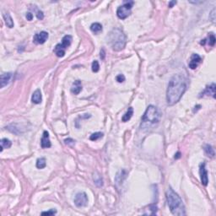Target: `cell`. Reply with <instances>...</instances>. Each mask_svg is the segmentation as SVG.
Wrapping results in <instances>:
<instances>
[{
  "label": "cell",
  "instance_id": "obj_1",
  "mask_svg": "<svg viewBox=\"0 0 216 216\" xmlns=\"http://www.w3.org/2000/svg\"><path fill=\"white\" fill-rule=\"evenodd\" d=\"M187 80L183 74H175L169 81L166 91V101L169 106L175 105L187 91Z\"/></svg>",
  "mask_w": 216,
  "mask_h": 216
},
{
  "label": "cell",
  "instance_id": "obj_2",
  "mask_svg": "<svg viewBox=\"0 0 216 216\" xmlns=\"http://www.w3.org/2000/svg\"><path fill=\"white\" fill-rule=\"evenodd\" d=\"M165 197L172 215L177 216L186 215L185 207L182 198L171 187H169L166 191Z\"/></svg>",
  "mask_w": 216,
  "mask_h": 216
},
{
  "label": "cell",
  "instance_id": "obj_3",
  "mask_svg": "<svg viewBox=\"0 0 216 216\" xmlns=\"http://www.w3.org/2000/svg\"><path fill=\"white\" fill-rule=\"evenodd\" d=\"M106 39H107V43L111 46L112 50L116 52L123 50L127 43V37L125 36L124 32L119 28H115L111 30L108 34Z\"/></svg>",
  "mask_w": 216,
  "mask_h": 216
},
{
  "label": "cell",
  "instance_id": "obj_4",
  "mask_svg": "<svg viewBox=\"0 0 216 216\" xmlns=\"http://www.w3.org/2000/svg\"><path fill=\"white\" fill-rule=\"evenodd\" d=\"M161 111L158 109L156 106L150 105L146 109V111L143 115L142 122L143 123H150V124H155L158 123L161 118Z\"/></svg>",
  "mask_w": 216,
  "mask_h": 216
},
{
  "label": "cell",
  "instance_id": "obj_5",
  "mask_svg": "<svg viewBox=\"0 0 216 216\" xmlns=\"http://www.w3.org/2000/svg\"><path fill=\"white\" fill-rule=\"evenodd\" d=\"M72 36L70 35H66L62 39V43H59L54 48V53L58 58H63L65 55L66 49L71 45Z\"/></svg>",
  "mask_w": 216,
  "mask_h": 216
},
{
  "label": "cell",
  "instance_id": "obj_6",
  "mask_svg": "<svg viewBox=\"0 0 216 216\" xmlns=\"http://www.w3.org/2000/svg\"><path fill=\"white\" fill-rule=\"evenodd\" d=\"M133 4L134 3L133 1H127L125 2L124 4L118 7L117 10V15L118 18L121 20H124L126 18H128L131 14V9Z\"/></svg>",
  "mask_w": 216,
  "mask_h": 216
},
{
  "label": "cell",
  "instance_id": "obj_7",
  "mask_svg": "<svg viewBox=\"0 0 216 216\" xmlns=\"http://www.w3.org/2000/svg\"><path fill=\"white\" fill-rule=\"evenodd\" d=\"M88 203V197L87 194L84 192H78L76 194V196L74 197V204L79 207H85L87 205Z\"/></svg>",
  "mask_w": 216,
  "mask_h": 216
},
{
  "label": "cell",
  "instance_id": "obj_8",
  "mask_svg": "<svg viewBox=\"0 0 216 216\" xmlns=\"http://www.w3.org/2000/svg\"><path fill=\"white\" fill-rule=\"evenodd\" d=\"M199 175L201 178V182L203 186H207L209 183V177H208V170L206 169V164L201 163L199 165Z\"/></svg>",
  "mask_w": 216,
  "mask_h": 216
},
{
  "label": "cell",
  "instance_id": "obj_9",
  "mask_svg": "<svg viewBox=\"0 0 216 216\" xmlns=\"http://www.w3.org/2000/svg\"><path fill=\"white\" fill-rule=\"evenodd\" d=\"M48 33L46 31H41L39 33H36L34 37H33V41L36 44H43L46 42V41L48 38Z\"/></svg>",
  "mask_w": 216,
  "mask_h": 216
},
{
  "label": "cell",
  "instance_id": "obj_10",
  "mask_svg": "<svg viewBox=\"0 0 216 216\" xmlns=\"http://www.w3.org/2000/svg\"><path fill=\"white\" fill-rule=\"evenodd\" d=\"M205 96H211L213 98H215V83H212L210 85H208L205 88V90L200 94L199 97H203Z\"/></svg>",
  "mask_w": 216,
  "mask_h": 216
},
{
  "label": "cell",
  "instance_id": "obj_11",
  "mask_svg": "<svg viewBox=\"0 0 216 216\" xmlns=\"http://www.w3.org/2000/svg\"><path fill=\"white\" fill-rule=\"evenodd\" d=\"M13 78V73H4L1 74L0 76V83H1V88H4V86L9 85Z\"/></svg>",
  "mask_w": 216,
  "mask_h": 216
},
{
  "label": "cell",
  "instance_id": "obj_12",
  "mask_svg": "<svg viewBox=\"0 0 216 216\" xmlns=\"http://www.w3.org/2000/svg\"><path fill=\"white\" fill-rule=\"evenodd\" d=\"M201 57L198 54H192L189 62V68L191 69H195L201 62Z\"/></svg>",
  "mask_w": 216,
  "mask_h": 216
},
{
  "label": "cell",
  "instance_id": "obj_13",
  "mask_svg": "<svg viewBox=\"0 0 216 216\" xmlns=\"http://www.w3.org/2000/svg\"><path fill=\"white\" fill-rule=\"evenodd\" d=\"M128 176V172L127 170H120L117 173L116 177H115V182L117 184V186L118 185H121L124 182V180L126 179V177Z\"/></svg>",
  "mask_w": 216,
  "mask_h": 216
},
{
  "label": "cell",
  "instance_id": "obj_14",
  "mask_svg": "<svg viewBox=\"0 0 216 216\" xmlns=\"http://www.w3.org/2000/svg\"><path fill=\"white\" fill-rule=\"evenodd\" d=\"M41 145L43 149H46V148H50L51 147V141L49 139V133L47 131L43 132V135L41 138Z\"/></svg>",
  "mask_w": 216,
  "mask_h": 216
},
{
  "label": "cell",
  "instance_id": "obj_15",
  "mask_svg": "<svg viewBox=\"0 0 216 216\" xmlns=\"http://www.w3.org/2000/svg\"><path fill=\"white\" fill-rule=\"evenodd\" d=\"M82 91V84L80 80H76L73 83L71 87V92L74 95H79L80 91Z\"/></svg>",
  "mask_w": 216,
  "mask_h": 216
},
{
  "label": "cell",
  "instance_id": "obj_16",
  "mask_svg": "<svg viewBox=\"0 0 216 216\" xmlns=\"http://www.w3.org/2000/svg\"><path fill=\"white\" fill-rule=\"evenodd\" d=\"M42 101V96H41V92L39 89L36 90V91L33 93L32 96H31V101L34 104H40Z\"/></svg>",
  "mask_w": 216,
  "mask_h": 216
},
{
  "label": "cell",
  "instance_id": "obj_17",
  "mask_svg": "<svg viewBox=\"0 0 216 216\" xmlns=\"http://www.w3.org/2000/svg\"><path fill=\"white\" fill-rule=\"evenodd\" d=\"M4 19L5 21V24L9 28H13L14 27V21L12 17L10 16V14L9 13L4 14Z\"/></svg>",
  "mask_w": 216,
  "mask_h": 216
},
{
  "label": "cell",
  "instance_id": "obj_18",
  "mask_svg": "<svg viewBox=\"0 0 216 216\" xmlns=\"http://www.w3.org/2000/svg\"><path fill=\"white\" fill-rule=\"evenodd\" d=\"M133 107H129V108L128 109L127 112L123 116L122 121H123V123L128 122V121L131 119L132 117H133Z\"/></svg>",
  "mask_w": 216,
  "mask_h": 216
},
{
  "label": "cell",
  "instance_id": "obj_19",
  "mask_svg": "<svg viewBox=\"0 0 216 216\" xmlns=\"http://www.w3.org/2000/svg\"><path fill=\"white\" fill-rule=\"evenodd\" d=\"M91 30L93 33L95 34H99L101 31H102V26L98 23V22H96V23H93L91 26Z\"/></svg>",
  "mask_w": 216,
  "mask_h": 216
},
{
  "label": "cell",
  "instance_id": "obj_20",
  "mask_svg": "<svg viewBox=\"0 0 216 216\" xmlns=\"http://www.w3.org/2000/svg\"><path fill=\"white\" fill-rule=\"evenodd\" d=\"M12 145V142L8 138H3L1 140V152L4 150V149H9Z\"/></svg>",
  "mask_w": 216,
  "mask_h": 216
},
{
  "label": "cell",
  "instance_id": "obj_21",
  "mask_svg": "<svg viewBox=\"0 0 216 216\" xmlns=\"http://www.w3.org/2000/svg\"><path fill=\"white\" fill-rule=\"evenodd\" d=\"M36 167L38 169H43V168H45L46 165V159L43 157L38 158L37 160H36Z\"/></svg>",
  "mask_w": 216,
  "mask_h": 216
},
{
  "label": "cell",
  "instance_id": "obj_22",
  "mask_svg": "<svg viewBox=\"0 0 216 216\" xmlns=\"http://www.w3.org/2000/svg\"><path fill=\"white\" fill-rule=\"evenodd\" d=\"M204 151L206 153V155L208 156H210V157H214L215 156V151H214V149L212 148V146L210 145V144H206L204 146Z\"/></svg>",
  "mask_w": 216,
  "mask_h": 216
},
{
  "label": "cell",
  "instance_id": "obj_23",
  "mask_svg": "<svg viewBox=\"0 0 216 216\" xmlns=\"http://www.w3.org/2000/svg\"><path fill=\"white\" fill-rule=\"evenodd\" d=\"M157 206L156 205H155V204H151L150 205V207H149V210H148V212H146V213H144V215H156V212H157Z\"/></svg>",
  "mask_w": 216,
  "mask_h": 216
},
{
  "label": "cell",
  "instance_id": "obj_24",
  "mask_svg": "<svg viewBox=\"0 0 216 216\" xmlns=\"http://www.w3.org/2000/svg\"><path fill=\"white\" fill-rule=\"evenodd\" d=\"M102 137H103V133H101V132H97V133H92L91 135V137H90V139L91 141H96V140H98L99 138H101Z\"/></svg>",
  "mask_w": 216,
  "mask_h": 216
},
{
  "label": "cell",
  "instance_id": "obj_25",
  "mask_svg": "<svg viewBox=\"0 0 216 216\" xmlns=\"http://www.w3.org/2000/svg\"><path fill=\"white\" fill-rule=\"evenodd\" d=\"M94 181H95V183L96 186L98 187H101L103 185V181H102V178L101 177L98 175V176H96V177H94Z\"/></svg>",
  "mask_w": 216,
  "mask_h": 216
},
{
  "label": "cell",
  "instance_id": "obj_26",
  "mask_svg": "<svg viewBox=\"0 0 216 216\" xmlns=\"http://www.w3.org/2000/svg\"><path fill=\"white\" fill-rule=\"evenodd\" d=\"M92 71L94 73H97L100 70V65H99L98 61L95 60L93 63H92Z\"/></svg>",
  "mask_w": 216,
  "mask_h": 216
},
{
  "label": "cell",
  "instance_id": "obj_27",
  "mask_svg": "<svg viewBox=\"0 0 216 216\" xmlns=\"http://www.w3.org/2000/svg\"><path fill=\"white\" fill-rule=\"evenodd\" d=\"M209 38H210V41H209V45L211 46H215V41H216L215 35H214L213 33H210V35H209Z\"/></svg>",
  "mask_w": 216,
  "mask_h": 216
},
{
  "label": "cell",
  "instance_id": "obj_28",
  "mask_svg": "<svg viewBox=\"0 0 216 216\" xmlns=\"http://www.w3.org/2000/svg\"><path fill=\"white\" fill-rule=\"evenodd\" d=\"M36 17H37V19L38 20H43V18H44V14H43V12L42 11H41L40 9H36Z\"/></svg>",
  "mask_w": 216,
  "mask_h": 216
},
{
  "label": "cell",
  "instance_id": "obj_29",
  "mask_svg": "<svg viewBox=\"0 0 216 216\" xmlns=\"http://www.w3.org/2000/svg\"><path fill=\"white\" fill-rule=\"evenodd\" d=\"M57 213L55 210H50L49 211H45L41 213V215H54Z\"/></svg>",
  "mask_w": 216,
  "mask_h": 216
},
{
  "label": "cell",
  "instance_id": "obj_30",
  "mask_svg": "<svg viewBox=\"0 0 216 216\" xmlns=\"http://www.w3.org/2000/svg\"><path fill=\"white\" fill-rule=\"evenodd\" d=\"M117 81H118V83H123V82H124L125 81V76L123 74H119L117 76Z\"/></svg>",
  "mask_w": 216,
  "mask_h": 216
},
{
  "label": "cell",
  "instance_id": "obj_31",
  "mask_svg": "<svg viewBox=\"0 0 216 216\" xmlns=\"http://www.w3.org/2000/svg\"><path fill=\"white\" fill-rule=\"evenodd\" d=\"M210 20H212L213 22L215 21V9H214L212 10V12H211V14H210Z\"/></svg>",
  "mask_w": 216,
  "mask_h": 216
},
{
  "label": "cell",
  "instance_id": "obj_32",
  "mask_svg": "<svg viewBox=\"0 0 216 216\" xmlns=\"http://www.w3.org/2000/svg\"><path fill=\"white\" fill-rule=\"evenodd\" d=\"M64 142H65L66 144H68V145H73L74 143H75V141L72 139V138H67L64 140Z\"/></svg>",
  "mask_w": 216,
  "mask_h": 216
},
{
  "label": "cell",
  "instance_id": "obj_33",
  "mask_svg": "<svg viewBox=\"0 0 216 216\" xmlns=\"http://www.w3.org/2000/svg\"><path fill=\"white\" fill-rule=\"evenodd\" d=\"M26 19L27 20H29V21H31V20H33V14L31 13V12L26 13Z\"/></svg>",
  "mask_w": 216,
  "mask_h": 216
},
{
  "label": "cell",
  "instance_id": "obj_34",
  "mask_svg": "<svg viewBox=\"0 0 216 216\" xmlns=\"http://www.w3.org/2000/svg\"><path fill=\"white\" fill-rule=\"evenodd\" d=\"M105 56H106L105 50H104V49H101V58L102 59V60H104V59H105Z\"/></svg>",
  "mask_w": 216,
  "mask_h": 216
},
{
  "label": "cell",
  "instance_id": "obj_35",
  "mask_svg": "<svg viewBox=\"0 0 216 216\" xmlns=\"http://www.w3.org/2000/svg\"><path fill=\"white\" fill-rule=\"evenodd\" d=\"M177 1H170V3H169V7H170V8H172L175 4H177Z\"/></svg>",
  "mask_w": 216,
  "mask_h": 216
},
{
  "label": "cell",
  "instance_id": "obj_36",
  "mask_svg": "<svg viewBox=\"0 0 216 216\" xmlns=\"http://www.w3.org/2000/svg\"><path fill=\"white\" fill-rule=\"evenodd\" d=\"M180 158H181V152H179V151H178L177 154L175 155V159L177 160V159H180Z\"/></svg>",
  "mask_w": 216,
  "mask_h": 216
}]
</instances>
